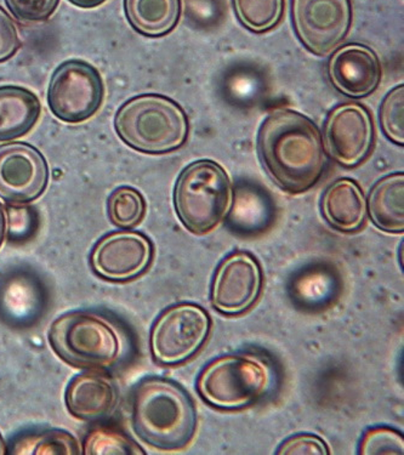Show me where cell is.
I'll return each mask as SVG.
<instances>
[{"label":"cell","mask_w":404,"mask_h":455,"mask_svg":"<svg viewBox=\"0 0 404 455\" xmlns=\"http://www.w3.org/2000/svg\"><path fill=\"white\" fill-rule=\"evenodd\" d=\"M263 288V268L257 259L248 251H234L221 261L215 272L211 305L223 315H242L259 300Z\"/></svg>","instance_id":"obj_10"},{"label":"cell","mask_w":404,"mask_h":455,"mask_svg":"<svg viewBox=\"0 0 404 455\" xmlns=\"http://www.w3.org/2000/svg\"><path fill=\"white\" fill-rule=\"evenodd\" d=\"M330 82L341 94L367 98L382 81V65L376 52L362 44H347L337 50L328 65Z\"/></svg>","instance_id":"obj_14"},{"label":"cell","mask_w":404,"mask_h":455,"mask_svg":"<svg viewBox=\"0 0 404 455\" xmlns=\"http://www.w3.org/2000/svg\"><path fill=\"white\" fill-rule=\"evenodd\" d=\"M257 151L278 188L297 195L309 191L326 171L320 129L303 113L277 109L261 125Z\"/></svg>","instance_id":"obj_1"},{"label":"cell","mask_w":404,"mask_h":455,"mask_svg":"<svg viewBox=\"0 0 404 455\" xmlns=\"http://www.w3.org/2000/svg\"><path fill=\"white\" fill-rule=\"evenodd\" d=\"M104 99V81L91 63L69 60L52 73L48 105L59 121L71 124L88 121L101 108Z\"/></svg>","instance_id":"obj_8"},{"label":"cell","mask_w":404,"mask_h":455,"mask_svg":"<svg viewBox=\"0 0 404 455\" xmlns=\"http://www.w3.org/2000/svg\"><path fill=\"white\" fill-rule=\"evenodd\" d=\"M280 455H328L329 447L317 435H294L284 441L276 451Z\"/></svg>","instance_id":"obj_27"},{"label":"cell","mask_w":404,"mask_h":455,"mask_svg":"<svg viewBox=\"0 0 404 455\" xmlns=\"http://www.w3.org/2000/svg\"><path fill=\"white\" fill-rule=\"evenodd\" d=\"M41 113V101L35 92L21 86H0V142L28 134Z\"/></svg>","instance_id":"obj_17"},{"label":"cell","mask_w":404,"mask_h":455,"mask_svg":"<svg viewBox=\"0 0 404 455\" xmlns=\"http://www.w3.org/2000/svg\"><path fill=\"white\" fill-rule=\"evenodd\" d=\"M367 211L377 228L389 234L404 231V175H387L370 191Z\"/></svg>","instance_id":"obj_18"},{"label":"cell","mask_w":404,"mask_h":455,"mask_svg":"<svg viewBox=\"0 0 404 455\" xmlns=\"http://www.w3.org/2000/svg\"><path fill=\"white\" fill-rule=\"evenodd\" d=\"M69 2L79 8L91 9L104 4L106 0H69Z\"/></svg>","instance_id":"obj_30"},{"label":"cell","mask_w":404,"mask_h":455,"mask_svg":"<svg viewBox=\"0 0 404 455\" xmlns=\"http://www.w3.org/2000/svg\"><path fill=\"white\" fill-rule=\"evenodd\" d=\"M322 212L328 224L344 234L362 228L367 218V201L362 188L351 179L333 182L322 198Z\"/></svg>","instance_id":"obj_16"},{"label":"cell","mask_w":404,"mask_h":455,"mask_svg":"<svg viewBox=\"0 0 404 455\" xmlns=\"http://www.w3.org/2000/svg\"><path fill=\"white\" fill-rule=\"evenodd\" d=\"M115 129L119 139L135 151L164 155L185 145L190 125L186 112L174 100L144 94L118 109Z\"/></svg>","instance_id":"obj_5"},{"label":"cell","mask_w":404,"mask_h":455,"mask_svg":"<svg viewBox=\"0 0 404 455\" xmlns=\"http://www.w3.org/2000/svg\"><path fill=\"white\" fill-rule=\"evenodd\" d=\"M5 235V217L3 212L2 205H0V247H2L3 241Z\"/></svg>","instance_id":"obj_31"},{"label":"cell","mask_w":404,"mask_h":455,"mask_svg":"<svg viewBox=\"0 0 404 455\" xmlns=\"http://www.w3.org/2000/svg\"><path fill=\"white\" fill-rule=\"evenodd\" d=\"M278 383L273 362L254 352H238L211 361L198 377L197 390L217 410L241 411L270 397Z\"/></svg>","instance_id":"obj_4"},{"label":"cell","mask_w":404,"mask_h":455,"mask_svg":"<svg viewBox=\"0 0 404 455\" xmlns=\"http://www.w3.org/2000/svg\"><path fill=\"white\" fill-rule=\"evenodd\" d=\"M124 10L135 31L157 38L177 28L181 16V0H124Z\"/></svg>","instance_id":"obj_19"},{"label":"cell","mask_w":404,"mask_h":455,"mask_svg":"<svg viewBox=\"0 0 404 455\" xmlns=\"http://www.w3.org/2000/svg\"><path fill=\"white\" fill-rule=\"evenodd\" d=\"M135 434L148 446L162 451L181 450L197 428V411L184 387L170 379L145 378L131 400Z\"/></svg>","instance_id":"obj_2"},{"label":"cell","mask_w":404,"mask_h":455,"mask_svg":"<svg viewBox=\"0 0 404 455\" xmlns=\"http://www.w3.org/2000/svg\"><path fill=\"white\" fill-rule=\"evenodd\" d=\"M85 455L145 454L140 446L122 431L107 427L92 428L84 441Z\"/></svg>","instance_id":"obj_23"},{"label":"cell","mask_w":404,"mask_h":455,"mask_svg":"<svg viewBox=\"0 0 404 455\" xmlns=\"http://www.w3.org/2000/svg\"><path fill=\"white\" fill-rule=\"evenodd\" d=\"M380 122L387 139L397 145L404 144V86H397L384 99Z\"/></svg>","instance_id":"obj_25"},{"label":"cell","mask_w":404,"mask_h":455,"mask_svg":"<svg viewBox=\"0 0 404 455\" xmlns=\"http://www.w3.org/2000/svg\"><path fill=\"white\" fill-rule=\"evenodd\" d=\"M49 184V165L35 146L9 142L0 146V198L12 205L41 197Z\"/></svg>","instance_id":"obj_11"},{"label":"cell","mask_w":404,"mask_h":455,"mask_svg":"<svg viewBox=\"0 0 404 455\" xmlns=\"http://www.w3.org/2000/svg\"><path fill=\"white\" fill-rule=\"evenodd\" d=\"M211 318L200 305L180 302L162 312L151 330L154 361L173 367L191 360L210 338Z\"/></svg>","instance_id":"obj_7"},{"label":"cell","mask_w":404,"mask_h":455,"mask_svg":"<svg viewBox=\"0 0 404 455\" xmlns=\"http://www.w3.org/2000/svg\"><path fill=\"white\" fill-rule=\"evenodd\" d=\"M359 453L362 455H403V435L389 427H370L360 438Z\"/></svg>","instance_id":"obj_24"},{"label":"cell","mask_w":404,"mask_h":455,"mask_svg":"<svg viewBox=\"0 0 404 455\" xmlns=\"http://www.w3.org/2000/svg\"><path fill=\"white\" fill-rule=\"evenodd\" d=\"M5 442L3 440L2 435H0V455L8 454V451H6Z\"/></svg>","instance_id":"obj_32"},{"label":"cell","mask_w":404,"mask_h":455,"mask_svg":"<svg viewBox=\"0 0 404 455\" xmlns=\"http://www.w3.org/2000/svg\"><path fill=\"white\" fill-rule=\"evenodd\" d=\"M324 136L330 157L345 168H354L372 152L376 132L368 109L343 104L328 116Z\"/></svg>","instance_id":"obj_13"},{"label":"cell","mask_w":404,"mask_h":455,"mask_svg":"<svg viewBox=\"0 0 404 455\" xmlns=\"http://www.w3.org/2000/svg\"><path fill=\"white\" fill-rule=\"evenodd\" d=\"M291 18L297 38L313 54H329L345 39L353 23L350 0H293Z\"/></svg>","instance_id":"obj_9"},{"label":"cell","mask_w":404,"mask_h":455,"mask_svg":"<svg viewBox=\"0 0 404 455\" xmlns=\"http://www.w3.org/2000/svg\"><path fill=\"white\" fill-rule=\"evenodd\" d=\"M49 343L62 361L87 371H109L128 360L131 341L127 331L108 315L73 311L51 324Z\"/></svg>","instance_id":"obj_3"},{"label":"cell","mask_w":404,"mask_h":455,"mask_svg":"<svg viewBox=\"0 0 404 455\" xmlns=\"http://www.w3.org/2000/svg\"><path fill=\"white\" fill-rule=\"evenodd\" d=\"M242 25L254 33L276 28L283 18L284 0H232Z\"/></svg>","instance_id":"obj_21"},{"label":"cell","mask_w":404,"mask_h":455,"mask_svg":"<svg viewBox=\"0 0 404 455\" xmlns=\"http://www.w3.org/2000/svg\"><path fill=\"white\" fill-rule=\"evenodd\" d=\"M9 232L10 237L15 235H28L32 231L33 224H35V218H33L32 209L9 207Z\"/></svg>","instance_id":"obj_29"},{"label":"cell","mask_w":404,"mask_h":455,"mask_svg":"<svg viewBox=\"0 0 404 455\" xmlns=\"http://www.w3.org/2000/svg\"><path fill=\"white\" fill-rule=\"evenodd\" d=\"M5 3L20 21L42 22L54 14L59 0H5Z\"/></svg>","instance_id":"obj_26"},{"label":"cell","mask_w":404,"mask_h":455,"mask_svg":"<svg viewBox=\"0 0 404 455\" xmlns=\"http://www.w3.org/2000/svg\"><path fill=\"white\" fill-rule=\"evenodd\" d=\"M234 188L225 169L213 161H197L178 176L174 202L182 225L191 234H210L226 219Z\"/></svg>","instance_id":"obj_6"},{"label":"cell","mask_w":404,"mask_h":455,"mask_svg":"<svg viewBox=\"0 0 404 455\" xmlns=\"http://www.w3.org/2000/svg\"><path fill=\"white\" fill-rule=\"evenodd\" d=\"M81 446L73 435L64 430H48L22 435L10 444L8 454L49 455L81 454Z\"/></svg>","instance_id":"obj_20"},{"label":"cell","mask_w":404,"mask_h":455,"mask_svg":"<svg viewBox=\"0 0 404 455\" xmlns=\"http://www.w3.org/2000/svg\"><path fill=\"white\" fill-rule=\"evenodd\" d=\"M65 397L69 413L84 421L106 419L114 413L119 402L117 385L99 371L75 375Z\"/></svg>","instance_id":"obj_15"},{"label":"cell","mask_w":404,"mask_h":455,"mask_svg":"<svg viewBox=\"0 0 404 455\" xmlns=\"http://www.w3.org/2000/svg\"><path fill=\"white\" fill-rule=\"evenodd\" d=\"M154 260L151 239L137 231H115L96 243L91 265L102 280L124 283L144 275Z\"/></svg>","instance_id":"obj_12"},{"label":"cell","mask_w":404,"mask_h":455,"mask_svg":"<svg viewBox=\"0 0 404 455\" xmlns=\"http://www.w3.org/2000/svg\"><path fill=\"white\" fill-rule=\"evenodd\" d=\"M21 48L18 28L8 12L0 6V63L8 61Z\"/></svg>","instance_id":"obj_28"},{"label":"cell","mask_w":404,"mask_h":455,"mask_svg":"<svg viewBox=\"0 0 404 455\" xmlns=\"http://www.w3.org/2000/svg\"><path fill=\"white\" fill-rule=\"evenodd\" d=\"M107 212L112 224L123 230H131L144 220L145 198L138 189L122 186L109 196Z\"/></svg>","instance_id":"obj_22"}]
</instances>
